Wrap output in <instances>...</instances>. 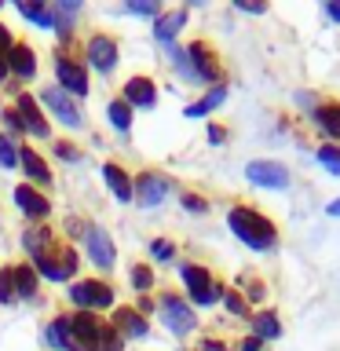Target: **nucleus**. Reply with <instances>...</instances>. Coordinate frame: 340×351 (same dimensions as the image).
<instances>
[{"mask_svg":"<svg viewBox=\"0 0 340 351\" xmlns=\"http://www.w3.org/2000/svg\"><path fill=\"white\" fill-rule=\"evenodd\" d=\"M227 219H230V230H234L249 249H271L274 245V223L263 219L260 213H252V208H230Z\"/></svg>","mask_w":340,"mask_h":351,"instance_id":"1","label":"nucleus"},{"mask_svg":"<svg viewBox=\"0 0 340 351\" xmlns=\"http://www.w3.org/2000/svg\"><path fill=\"white\" fill-rule=\"evenodd\" d=\"M249 183H256V186H271V191H282V186H289V169L278 161H252L249 169Z\"/></svg>","mask_w":340,"mask_h":351,"instance_id":"2","label":"nucleus"},{"mask_svg":"<svg viewBox=\"0 0 340 351\" xmlns=\"http://www.w3.org/2000/svg\"><path fill=\"white\" fill-rule=\"evenodd\" d=\"M180 271H183V282H186V289H191V296L197 304H212L219 296V289L212 285V278H208L205 267H197V263H183Z\"/></svg>","mask_w":340,"mask_h":351,"instance_id":"3","label":"nucleus"},{"mask_svg":"<svg viewBox=\"0 0 340 351\" xmlns=\"http://www.w3.org/2000/svg\"><path fill=\"white\" fill-rule=\"evenodd\" d=\"M161 318H165V326H169L172 333H191V329L197 326L194 311L180 300V296H165L161 300Z\"/></svg>","mask_w":340,"mask_h":351,"instance_id":"4","label":"nucleus"},{"mask_svg":"<svg viewBox=\"0 0 340 351\" xmlns=\"http://www.w3.org/2000/svg\"><path fill=\"white\" fill-rule=\"evenodd\" d=\"M70 296H73L77 307H110L114 304V293H110V285H103V282H77Z\"/></svg>","mask_w":340,"mask_h":351,"instance_id":"5","label":"nucleus"},{"mask_svg":"<svg viewBox=\"0 0 340 351\" xmlns=\"http://www.w3.org/2000/svg\"><path fill=\"white\" fill-rule=\"evenodd\" d=\"M165 194H169V180H165V176H154V172L139 176V205H143V208L161 205Z\"/></svg>","mask_w":340,"mask_h":351,"instance_id":"6","label":"nucleus"},{"mask_svg":"<svg viewBox=\"0 0 340 351\" xmlns=\"http://www.w3.org/2000/svg\"><path fill=\"white\" fill-rule=\"evenodd\" d=\"M70 329H73V344L77 348H92V344H99V337H103V326L95 322L92 315H77V318H70Z\"/></svg>","mask_w":340,"mask_h":351,"instance_id":"7","label":"nucleus"},{"mask_svg":"<svg viewBox=\"0 0 340 351\" xmlns=\"http://www.w3.org/2000/svg\"><path fill=\"white\" fill-rule=\"evenodd\" d=\"M88 59H92L95 70L110 73V70H114V62H117V44L110 37H92V44H88Z\"/></svg>","mask_w":340,"mask_h":351,"instance_id":"8","label":"nucleus"},{"mask_svg":"<svg viewBox=\"0 0 340 351\" xmlns=\"http://www.w3.org/2000/svg\"><path fill=\"white\" fill-rule=\"evenodd\" d=\"M88 256L95 260V267H114V241L103 230H88Z\"/></svg>","mask_w":340,"mask_h":351,"instance_id":"9","label":"nucleus"},{"mask_svg":"<svg viewBox=\"0 0 340 351\" xmlns=\"http://www.w3.org/2000/svg\"><path fill=\"white\" fill-rule=\"evenodd\" d=\"M44 103H48V106H51L55 114H59L70 128H81V110H77V106L70 103V99H66V95L59 92V88H48V92H44Z\"/></svg>","mask_w":340,"mask_h":351,"instance_id":"10","label":"nucleus"},{"mask_svg":"<svg viewBox=\"0 0 340 351\" xmlns=\"http://www.w3.org/2000/svg\"><path fill=\"white\" fill-rule=\"evenodd\" d=\"M55 73H59V84H66V92H73V95L88 92V73L77 62H59V66H55Z\"/></svg>","mask_w":340,"mask_h":351,"instance_id":"11","label":"nucleus"},{"mask_svg":"<svg viewBox=\"0 0 340 351\" xmlns=\"http://www.w3.org/2000/svg\"><path fill=\"white\" fill-rule=\"evenodd\" d=\"M125 103L128 106H154V81L150 77H132L125 84Z\"/></svg>","mask_w":340,"mask_h":351,"instance_id":"12","label":"nucleus"},{"mask_svg":"<svg viewBox=\"0 0 340 351\" xmlns=\"http://www.w3.org/2000/svg\"><path fill=\"white\" fill-rule=\"evenodd\" d=\"M191 59L197 62V70H194V77H205V81H216L219 77V66H216V55L208 51V44H191Z\"/></svg>","mask_w":340,"mask_h":351,"instance_id":"13","label":"nucleus"},{"mask_svg":"<svg viewBox=\"0 0 340 351\" xmlns=\"http://www.w3.org/2000/svg\"><path fill=\"white\" fill-rule=\"evenodd\" d=\"M19 117H22V125H26L29 132H37L40 139L48 136V125H44L40 110H37V103H33L29 95H19Z\"/></svg>","mask_w":340,"mask_h":351,"instance_id":"14","label":"nucleus"},{"mask_svg":"<svg viewBox=\"0 0 340 351\" xmlns=\"http://www.w3.org/2000/svg\"><path fill=\"white\" fill-rule=\"evenodd\" d=\"M15 202L22 205V213H26V216H48V202H44V197L37 194V191H33V186H19V191H15Z\"/></svg>","mask_w":340,"mask_h":351,"instance_id":"15","label":"nucleus"},{"mask_svg":"<svg viewBox=\"0 0 340 351\" xmlns=\"http://www.w3.org/2000/svg\"><path fill=\"white\" fill-rule=\"evenodd\" d=\"M8 66H11V70H15L19 77H33V73H37V66H33V51L26 48V44H11Z\"/></svg>","mask_w":340,"mask_h":351,"instance_id":"16","label":"nucleus"},{"mask_svg":"<svg viewBox=\"0 0 340 351\" xmlns=\"http://www.w3.org/2000/svg\"><path fill=\"white\" fill-rule=\"evenodd\" d=\"M103 176H106V183H110V191H114L117 202H128V197H132V183H128L125 169H117V165H106Z\"/></svg>","mask_w":340,"mask_h":351,"instance_id":"17","label":"nucleus"},{"mask_svg":"<svg viewBox=\"0 0 340 351\" xmlns=\"http://www.w3.org/2000/svg\"><path fill=\"white\" fill-rule=\"evenodd\" d=\"M315 121L326 136H340V103H326L315 110Z\"/></svg>","mask_w":340,"mask_h":351,"instance_id":"18","label":"nucleus"},{"mask_svg":"<svg viewBox=\"0 0 340 351\" xmlns=\"http://www.w3.org/2000/svg\"><path fill=\"white\" fill-rule=\"evenodd\" d=\"M19 161L26 165V172H29L33 180H37V183H51V172H48V165H44V161H40V158H37V154H33V150L19 147Z\"/></svg>","mask_w":340,"mask_h":351,"instance_id":"19","label":"nucleus"},{"mask_svg":"<svg viewBox=\"0 0 340 351\" xmlns=\"http://www.w3.org/2000/svg\"><path fill=\"white\" fill-rule=\"evenodd\" d=\"M114 326H117V333H128V337H147V322H143V318H139L136 311H117Z\"/></svg>","mask_w":340,"mask_h":351,"instance_id":"20","label":"nucleus"},{"mask_svg":"<svg viewBox=\"0 0 340 351\" xmlns=\"http://www.w3.org/2000/svg\"><path fill=\"white\" fill-rule=\"evenodd\" d=\"M186 22V11H172V15H161L158 19V26H154V33H158V40H165L169 44L172 37H175V29H180Z\"/></svg>","mask_w":340,"mask_h":351,"instance_id":"21","label":"nucleus"},{"mask_svg":"<svg viewBox=\"0 0 340 351\" xmlns=\"http://www.w3.org/2000/svg\"><path fill=\"white\" fill-rule=\"evenodd\" d=\"M48 340H51V344L55 348H77L73 344V329H70V318H55V322H51V329H48Z\"/></svg>","mask_w":340,"mask_h":351,"instance_id":"22","label":"nucleus"},{"mask_svg":"<svg viewBox=\"0 0 340 351\" xmlns=\"http://www.w3.org/2000/svg\"><path fill=\"white\" fill-rule=\"evenodd\" d=\"M256 340H274V337H282V326H278V315H271V311H263L256 315Z\"/></svg>","mask_w":340,"mask_h":351,"instance_id":"23","label":"nucleus"},{"mask_svg":"<svg viewBox=\"0 0 340 351\" xmlns=\"http://www.w3.org/2000/svg\"><path fill=\"white\" fill-rule=\"evenodd\" d=\"M223 99H227V88H212V92H208L205 99H197L194 106H186V114H191V117H202V114H208L212 106L223 103Z\"/></svg>","mask_w":340,"mask_h":351,"instance_id":"24","label":"nucleus"},{"mask_svg":"<svg viewBox=\"0 0 340 351\" xmlns=\"http://www.w3.org/2000/svg\"><path fill=\"white\" fill-rule=\"evenodd\" d=\"M110 121H114V128L128 132V125H132V106L125 103V99H114V103H110Z\"/></svg>","mask_w":340,"mask_h":351,"instance_id":"25","label":"nucleus"},{"mask_svg":"<svg viewBox=\"0 0 340 351\" xmlns=\"http://www.w3.org/2000/svg\"><path fill=\"white\" fill-rule=\"evenodd\" d=\"M33 267H15V293L19 296H33Z\"/></svg>","mask_w":340,"mask_h":351,"instance_id":"26","label":"nucleus"},{"mask_svg":"<svg viewBox=\"0 0 340 351\" xmlns=\"http://www.w3.org/2000/svg\"><path fill=\"white\" fill-rule=\"evenodd\" d=\"M318 161L333 176H340V147H318Z\"/></svg>","mask_w":340,"mask_h":351,"instance_id":"27","label":"nucleus"},{"mask_svg":"<svg viewBox=\"0 0 340 351\" xmlns=\"http://www.w3.org/2000/svg\"><path fill=\"white\" fill-rule=\"evenodd\" d=\"M15 161H19V147L8 136H0V165H8V169H11Z\"/></svg>","mask_w":340,"mask_h":351,"instance_id":"28","label":"nucleus"},{"mask_svg":"<svg viewBox=\"0 0 340 351\" xmlns=\"http://www.w3.org/2000/svg\"><path fill=\"white\" fill-rule=\"evenodd\" d=\"M15 296V267L0 271V300H11Z\"/></svg>","mask_w":340,"mask_h":351,"instance_id":"29","label":"nucleus"},{"mask_svg":"<svg viewBox=\"0 0 340 351\" xmlns=\"http://www.w3.org/2000/svg\"><path fill=\"white\" fill-rule=\"evenodd\" d=\"M22 15L33 19V22H40V26H51V11H44L40 4L33 8V4H22Z\"/></svg>","mask_w":340,"mask_h":351,"instance_id":"30","label":"nucleus"},{"mask_svg":"<svg viewBox=\"0 0 340 351\" xmlns=\"http://www.w3.org/2000/svg\"><path fill=\"white\" fill-rule=\"evenodd\" d=\"M150 282H154V274H150L147 267H136V271H132V285H136V289H150Z\"/></svg>","mask_w":340,"mask_h":351,"instance_id":"31","label":"nucleus"},{"mask_svg":"<svg viewBox=\"0 0 340 351\" xmlns=\"http://www.w3.org/2000/svg\"><path fill=\"white\" fill-rule=\"evenodd\" d=\"M227 307H230L234 315H245V300H241L238 293H227Z\"/></svg>","mask_w":340,"mask_h":351,"instance_id":"32","label":"nucleus"},{"mask_svg":"<svg viewBox=\"0 0 340 351\" xmlns=\"http://www.w3.org/2000/svg\"><path fill=\"white\" fill-rule=\"evenodd\" d=\"M154 256H158V260H169V256H172V241H154Z\"/></svg>","mask_w":340,"mask_h":351,"instance_id":"33","label":"nucleus"},{"mask_svg":"<svg viewBox=\"0 0 340 351\" xmlns=\"http://www.w3.org/2000/svg\"><path fill=\"white\" fill-rule=\"evenodd\" d=\"M183 205L191 208V213H205V202H202V197H194V194H186V197H183Z\"/></svg>","mask_w":340,"mask_h":351,"instance_id":"34","label":"nucleus"},{"mask_svg":"<svg viewBox=\"0 0 340 351\" xmlns=\"http://www.w3.org/2000/svg\"><path fill=\"white\" fill-rule=\"evenodd\" d=\"M132 11H136V15H158V8H154V4H147V0H139V4H132Z\"/></svg>","mask_w":340,"mask_h":351,"instance_id":"35","label":"nucleus"},{"mask_svg":"<svg viewBox=\"0 0 340 351\" xmlns=\"http://www.w3.org/2000/svg\"><path fill=\"white\" fill-rule=\"evenodd\" d=\"M238 8H241V11H256V15L263 11V4H252V0H238Z\"/></svg>","mask_w":340,"mask_h":351,"instance_id":"36","label":"nucleus"},{"mask_svg":"<svg viewBox=\"0 0 340 351\" xmlns=\"http://www.w3.org/2000/svg\"><path fill=\"white\" fill-rule=\"evenodd\" d=\"M241 351H263V344H260V340H256V337H249V340H245V344H241Z\"/></svg>","mask_w":340,"mask_h":351,"instance_id":"37","label":"nucleus"},{"mask_svg":"<svg viewBox=\"0 0 340 351\" xmlns=\"http://www.w3.org/2000/svg\"><path fill=\"white\" fill-rule=\"evenodd\" d=\"M0 51H11V37H8L4 26H0Z\"/></svg>","mask_w":340,"mask_h":351,"instance_id":"38","label":"nucleus"},{"mask_svg":"<svg viewBox=\"0 0 340 351\" xmlns=\"http://www.w3.org/2000/svg\"><path fill=\"white\" fill-rule=\"evenodd\" d=\"M326 8H329V15H333V19L340 22V0H329V4H326Z\"/></svg>","mask_w":340,"mask_h":351,"instance_id":"39","label":"nucleus"},{"mask_svg":"<svg viewBox=\"0 0 340 351\" xmlns=\"http://www.w3.org/2000/svg\"><path fill=\"white\" fill-rule=\"evenodd\" d=\"M202 351H227V348H223V344H219V340H208V344H205Z\"/></svg>","mask_w":340,"mask_h":351,"instance_id":"40","label":"nucleus"},{"mask_svg":"<svg viewBox=\"0 0 340 351\" xmlns=\"http://www.w3.org/2000/svg\"><path fill=\"white\" fill-rule=\"evenodd\" d=\"M329 216H340V197H337L333 205H329Z\"/></svg>","mask_w":340,"mask_h":351,"instance_id":"41","label":"nucleus"},{"mask_svg":"<svg viewBox=\"0 0 340 351\" xmlns=\"http://www.w3.org/2000/svg\"><path fill=\"white\" fill-rule=\"evenodd\" d=\"M4 73H8V66H4V62H0V77H4Z\"/></svg>","mask_w":340,"mask_h":351,"instance_id":"42","label":"nucleus"}]
</instances>
